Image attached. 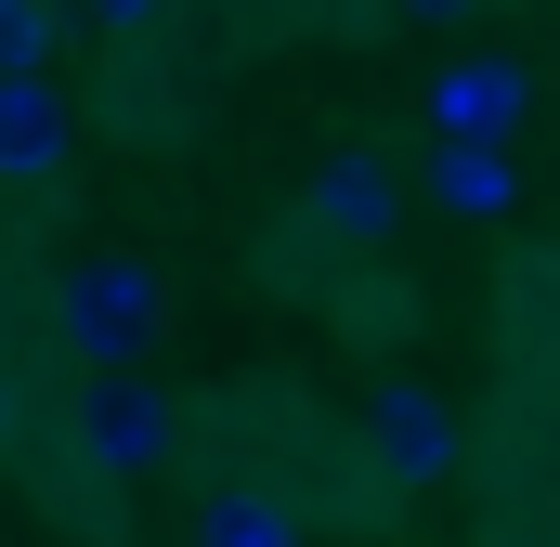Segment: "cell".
Returning <instances> with one entry per match:
<instances>
[{
    "label": "cell",
    "mask_w": 560,
    "mask_h": 547,
    "mask_svg": "<svg viewBox=\"0 0 560 547\" xmlns=\"http://www.w3.org/2000/svg\"><path fill=\"white\" fill-rule=\"evenodd\" d=\"M52 339L92 365V379H143V352L170 339V274L156 261H66L52 274Z\"/></svg>",
    "instance_id": "6da1fadb"
},
{
    "label": "cell",
    "mask_w": 560,
    "mask_h": 547,
    "mask_svg": "<svg viewBox=\"0 0 560 547\" xmlns=\"http://www.w3.org/2000/svg\"><path fill=\"white\" fill-rule=\"evenodd\" d=\"M352 443H365V482H378V496H443V482L469 469V430H456V405H443L430 379H378Z\"/></svg>",
    "instance_id": "7a4b0ae2"
},
{
    "label": "cell",
    "mask_w": 560,
    "mask_h": 547,
    "mask_svg": "<svg viewBox=\"0 0 560 547\" xmlns=\"http://www.w3.org/2000/svg\"><path fill=\"white\" fill-rule=\"evenodd\" d=\"M66 456H79L92 482H156V469L183 456V405H170L156 379H79V405H66Z\"/></svg>",
    "instance_id": "3957f363"
},
{
    "label": "cell",
    "mask_w": 560,
    "mask_h": 547,
    "mask_svg": "<svg viewBox=\"0 0 560 547\" xmlns=\"http://www.w3.org/2000/svg\"><path fill=\"white\" fill-rule=\"evenodd\" d=\"M392 222H405V156H378V143H339L300 183V248H378Z\"/></svg>",
    "instance_id": "277c9868"
},
{
    "label": "cell",
    "mask_w": 560,
    "mask_h": 547,
    "mask_svg": "<svg viewBox=\"0 0 560 547\" xmlns=\"http://www.w3.org/2000/svg\"><path fill=\"white\" fill-rule=\"evenodd\" d=\"M418 105H430V143H522L535 66H522V53H443Z\"/></svg>",
    "instance_id": "5b68a950"
},
{
    "label": "cell",
    "mask_w": 560,
    "mask_h": 547,
    "mask_svg": "<svg viewBox=\"0 0 560 547\" xmlns=\"http://www.w3.org/2000/svg\"><path fill=\"white\" fill-rule=\"evenodd\" d=\"M79 170V105L52 79H0V183L13 196H52Z\"/></svg>",
    "instance_id": "8992f818"
},
{
    "label": "cell",
    "mask_w": 560,
    "mask_h": 547,
    "mask_svg": "<svg viewBox=\"0 0 560 547\" xmlns=\"http://www.w3.org/2000/svg\"><path fill=\"white\" fill-rule=\"evenodd\" d=\"M196 547H313V509L287 482H261V469H235V482L196 496Z\"/></svg>",
    "instance_id": "52a82bcc"
},
{
    "label": "cell",
    "mask_w": 560,
    "mask_h": 547,
    "mask_svg": "<svg viewBox=\"0 0 560 547\" xmlns=\"http://www.w3.org/2000/svg\"><path fill=\"white\" fill-rule=\"evenodd\" d=\"M418 196L456 209V222H509V209H522V156H509V143H430Z\"/></svg>",
    "instance_id": "ba28073f"
},
{
    "label": "cell",
    "mask_w": 560,
    "mask_h": 547,
    "mask_svg": "<svg viewBox=\"0 0 560 547\" xmlns=\"http://www.w3.org/2000/svg\"><path fill=\"white\" fill-rule=\"evenodd\" d=\"M52 53H66V13L0 0V79H52Z\"/></svg>",
    "instance_id": "9c48e42d"
},
{
    "label": "cell",
    "mask_w": 560,
    "mask_h": 547,
    "mask_svg": "<svg viewBox=\"0 0 560 547\" xmlns=\"http://www.w3.org/2000/svg\"><path fill=\"white\" fill-rule=\"evenodd\" d=\"M0 443H13V379H0Z\"/></svg>",
    "instance_id": "30bf717a"
}]
</instances>
